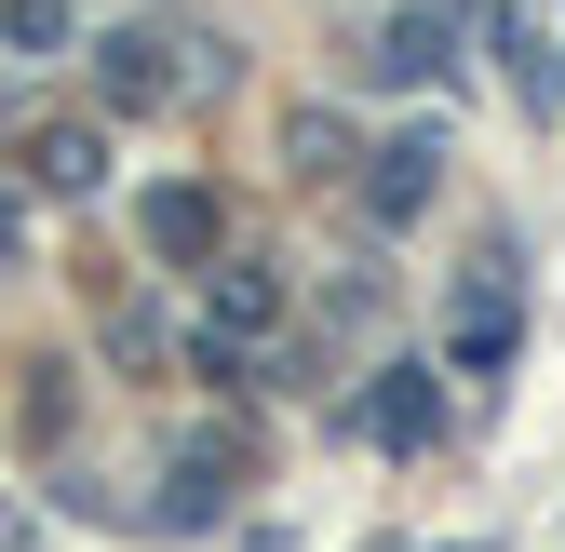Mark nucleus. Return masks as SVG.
<instances>
[{
    "instance_id": "obj_1",
    "label": "nucleus",
    "mask_w": 565,
    "mask_h": 552,
    "mask_svg": "<svg viewBox=\"0 0 565 552\" xmlns=\"http://www.w3.org/2000/svg\"><path fill=\"white\" fill-rule=\"evenodd\" d=\"M189 54H202V41H175V28H108V41H95V95H108V108H175V95L202 82Z\"/></svg>"
},
{
    "instance_id": "obj_2",
    "label": "nucleus",
    "mask_w": 565,
    "mask_h": 552,
    "mask_svg": "<svg viewBox=\"0 0 565 552\" xmlns=\"http://www.w3.org/2000/svg\"><path fill=\"white\" fill-rule=\"evenodd\" d=\"M269 323H282V284H269V269H216V284H202V364L230 378V351H256Z\"/></svg>"
},
{
    "instance_id": "obj_3",
    "label": "nucleus",
    "mask_w": 565,
    "mask_h": 552,
    "mask_svg": "<svg viewBox=\"0 0 565 552\" xmlns=\"http://www.w3.org/2000/svg\"><path fill=\"white\" fill-rule=\"evenodd\" d=\"M445 351H458L471 378L512 351V256H484V284H458V310H445Z\"/></svg>"
},
{
    "instance_id": "obj_4",
    "label": "nucleus",
    "mask_w": 565,
    "mask_h": 552,
    "mask_svg": "<svg viewBox=\"0 0 565 552\" xmlns=\"http://www.w3.org/2000/svg\"><path fill=\"white\" fill-rule=\"evenodd\" d=\"M431 176H445V135H391L377 176H364V216H377V230H404L417 202H431Z\"/></svg>"
},
{
    "instance_id": "obj_5",
    "label": "nucleus",
    "mask_w": 565,
    "mask_h": 552,
    "mask_svg": "<svg viewBox=\"0 0 565 552\" xmlns=\"http://www.w3.org/2000/svg\"><path fill=\"white\" fill-rule=\"evenodd\" d=\"M28 176H41V189H95V176H108V135H95V121H41V135H28Z\"/></svg>"
},
{
    "instance_id": "obj_6",
    "label": "nucleus",
    "mask_w": 565,
    "mask_h": 552,
    "mask_svg": "<svg viewBox=\"0 0 565 552\" xmlns=\"http://www.w3.org/2000/svg\"><path fill=\"white\" fill-rule=\"evenodd\" d=\"M364 432H377V445H417V432H431V364H391L377 404H364Z\"/></svg>"
},
{
    "instance_id": "obj_7",
    "label": "nucleus",
    "mask_w": 565,
    "mask_h": 552,
    "mask_svg": "<svg viewBox=\"0 0 565 552\" xmlns=\"http://www.w3.org/2000/svg\"><path fill=\"white\" fill-rule=\"evenodd\" d=\"M364 67H377V82H417V67H445V14H391Z\"/></svg>"
},
{
    "instance_id": "obj_8",
    "label": "nucleus",
    "mask_w": 565,
    "mask_h": 552,
    "mask_svg": "<svg viewBox=\"0 0 565 552\" xmlns=\"http://www.w3.org/2000/svg\"><path fill=\"white\" fill-rule=\"evenodd\" d=\"M149 243H216V202H202V189H149Z\"/></svg>"
},
{
    "instance_id": "obj_9",
    "label": "nucleus",
    "mask_w": 565,
    "mask_h": 552,
    "mask_svg": "<svg viewBox=\"0 0 565 552\" xmlns=\"http://www.w3.org/2000/svg\"><path fill=\"white\" fill-rule=\"evenodd\" d=\"M0 41L14 54H67V0H0Z\"/></svg>"
}]
</instances>
